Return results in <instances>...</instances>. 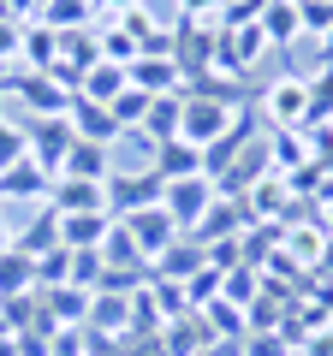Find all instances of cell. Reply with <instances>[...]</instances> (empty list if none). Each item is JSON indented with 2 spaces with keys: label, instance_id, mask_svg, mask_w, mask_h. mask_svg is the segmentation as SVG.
<instances>
[{
  "label": "cell",
  "instance_id": "obj_4",
  "mask_svg": "<svg viewBox=\"0 0 333 356\" xmlns=\"http://www.w3.org/2000/svg\"><path fill=\"white\" fill-rule=\"evenodd\" d=\"M268 54V36H262V24H238V30H220L215 24V72L226 77H244L250 65Z\"/></svg>",
  "mask_w": 333,
  "mask_h": 356
},
{
  "label": "cell",
  "instance_id": "obj_20",
  "mask_svg": "<svg viewBox=\"0 0 333 356\" xmlns=\"http://www.w3.org/2000/svg\"><path fill=\"white\" fill-rule=\"evenodd\" d=\"M185 125V95H161V102H149V113H143V137L149 143H173Z\"/></svg>",
  "mask_w": 333,
  "mask_h": 356
},
{
  "label": "cell",
  "instance_id": "obj_29",
  "mask_svg": "<svg viewBox=\"0 0 333 356\" xmlns=\"http://www.w3.org/2000/svg\"><path fill=\"white\" fill-rule=\"evenodd\" d=\"M95 36H102V60H114V65H137L143 60L137 36H125V24H107V30H95Z\"/></svg>",
  "mask_w": 333,
  "mask_h": 356
},
{
  "label": "cell",
  "instance_id": "obj_40",
  "mask_svg": "<svg viewBox=\"0 0 333 356\" xmlns=\"http://www.w3.org/2000/svg\"><path fill=\"white\" fill-rule=\"evenodd\" d=\"M0 250H13V232H6V220H0Z\"/></svg>",
  "mask_w": 333,
  "mask_h": 356
},
{
  "label": "cell",
  "instance_id": "obj_12",
  "mask_svg": "<svg viewBox=\"0 0 333 356\" xmlns=\"http://www.w3.org/2000/svg\"><path fill=\"white\" fill-rule=\"evenodd\" d=\"M155 178L161 184H173V178H196V172H208V161H203V149L196 143H185V137H173V143H155Z\"/></svg>",
  "mask_w": 333,
  "mask_h": 356
},
{
  "label": "cell",
  "instance_id": "obj_6",
  "mask_svg": "<svg viewBox=\"0 0 333 356\" xmlns=\"http://www.w3.org/2000/svg\"><path fill=\"white\" fill-rule=\"evenodd\" d=\"M161 202V178H155V166H143V172H119L107 178V214H137V208H155Z\"/></svg>",
  "mask_w": 333,
  "mask_h": 356
},
{
  "label": "cell",
  "instance_id": "obj_14",
  "mask_svg": "<svg viewBox=\"0 0 333 356\" xmlns=\"http://www.w3.org/2000/svg\"><path fill=\"white\" fill-rule=\"evenodd\" d=\"M280 238H286V261L292 267H321V250H327L321 220H292V226H280Z\"/></svg>",
  "mask_w": 333,
  "mask_h": 356
},
{
  "label": "cell",
  "instance_id": "obj_13",
  "mask_svg": "<svg viewBox=\"0 0 333 356\" xmlns=\"http://www.w3.org/2000/svg\"><path fill=\"white\" fill-rule=\"evenodd\" d=\"M72 131L84 143H107V149H114L119 143V119H114V107H102V102H84V95H72Z\"/></svg>",
  "mask_w": 333,
  "mask_h": 356
},
{
  "label": "cell",
  "instance_id": "obj_39",
  "mask_svg": "<svg viewBox=\"0 0 333 356\" xmlns=\"http://www.w3.org/2000/svg\"><path fill=\"white\" fill-rule=\"evenodd\" d=\"M321 65H333V36H327V42H321Z\"/></svg>",
  "mask_w": 333,
  "mask_h": 356
},
{
  "label": "cell",
  "instance_id": "obj_2",
  "mask_svg": "<svg viewBox=\"0 0 333 356\" xmlns=\"http://www.w3.org/2000/svg\"><path fill=\"white\" fill-rule=\"evenodd\" d=\"M256 107H262V119H268L274 131H304L309 125V83L304 77H274Z\"/></svg>",
  "mask_w": 333,
  "mask_h": 356
},
{
  "label": "cell",
  "instance_id": "obj_41",
  "mask_svg": "<svg viewBox=\"0 0 333 356\" xmlns=\"http://www.w3.org/2000/svg\"><path fill=\"white\" fill-rule=\"evenodd\" d=\"M0 83H6V65H0Z\"/></svg>",
  "mask_w": 333,
  "mask_h": 356
},
{
  "label": "cell",
  "instance_id": "obj_25",
  "mask_svg": "<svg viewBox=\"0 0 333 356\" xmlns=\"http://www.w3.org/2000/svg\"><path fill=\"white\" fill-rule=\"evenodd\" d=\"M48 184H54V178L42 172L36 161H18V166L0 172V196H42V202H48Z\"/></svg>",
  "mask_w": 333,
  "mask_h": 356
},
{
  "label": "cell",
  "instance_id": "obj_28",
  "mask_svg": "<svg viewBox=\"0 0 333 356\" xmlns=\"http://www.w3.org/2000/svg\"><path fill=\"white\" fill-rule=\"evenodd\" d=\"M149 102H155V95H143V89H119V95H114V102H107V107H114V119H119V131H143V113H149Z\"/></svg>",
  "mask_w": 333,
  "mask_h": 356
},
{
  "label": "cell",
  "instance_id": "obj_30",
  "mask_svg": "<svg viewBox=\"0 0 333 356\" xmlns=\"http://www.w3.org/2000/svg\"><path fill=\"white\" fill-rule=\"evenodd\" d=\"M309 83V125H327L333 119V65H321L316 77H304Z\"/></svg>",
  "mask_w": 333,
  "mask_h": 356
},
{
  "label": "cell",
  "instance_id": "obj_21",
  "mask_svg": "<svg viewBox=\"0 0 333 356\" xmlns=\"http://www.w3.org/2000/svg\"><path fill=\"white\" fill-rule=\"evenodd\" d=\"M36 291V261L24 250H0V303L6 297H30Z\"/></svg>",
  "mask_w": 333,
  "mask_h": 356
},
{
  "label": "cell",
  "instance_id": "obj_32",
  "mask_svg": "<svg viewBox=\"0 0 333 356\" xmlns=\"http://www.w3.org/2000/svg\"><path fill=\"white\" fill-rule=\"evenodd\" d=\"M297 18H304V36H333V0H297Z\"/></svg>",
  "mask_w": 333,
  "mask_h": 356
},
{
  "label": "cell",
  "instance_id": "obj_8",
  "mask_svg": "<svg viewBox=\"0 0 333 356\" xmlns=\"http://www.w3.org/2000/svg\"><path fill=\"white\" fill-rule=\"evenodd\" d=\"M125 232H131V238H137L143 261H155V255H161V250H166V243H173V238H185V232L173 226V214H166L161 202H155V208H137V214H125Z\"/></svg>",
  "mask_w": 333,
  "mask_h": 356
},
{
  "label": "cell",
  "instance_id": "obj_17",
  "mask_svg": "<svg viewBox=\"0 0 333 356\" xmlns=\"http://www.w3.org/2000/svg\"><path fill=\"white\" fill-rule=\"evenodd\" d=\"M90 297L95 291H77V285H54L48 297H42V315H48V327H77V321H90Z\"/></svg>",
  "mask_w": 333,
  "mask_h": 356
},
{
  "label": "cell",
  "instance_id": "obj_19",
  "mask_svg": "<svg viewBox=\"0 0 333 356\" xmlns=\"http://www.w3.org/2000/svg\"><path fill=\"white\" fill-rule=\"evenodd\" d=\"M262 36H268V48H292L297 36H304V18H297V0H268V13L256 18Z\"/></svg>",
  "mask_w": 333,
  "mask_h": 356
},
{
  "label": "cell",
  "instance_id": "obj_33",
  "mask_svg": "<svg viewBox=\"0 0 333 356\" xmlns=\"http://www.w3.org/2000/svg\"><path fill=\"white\" fill-rule=\"evenodd\" d=\"M30 161V143H24V125H13V119H0V172L6 166Z\"/></svg>",
  "mask_w": 333,
  "mask_h": 356
},
{
  "label": "cell",
  "instance_id": "obj_26",
  "mask_svg": "<svg viewBox=\"0 0 333 356\" xmlns=\"http://www.w3.org/2000/svg\"><path fill=\"white\" fill-rule=\"evenodd\" d=\"M95 0H48V6H42V24H48V30H60V36H65V30H90L95 24Z\"/></svg>",
  "mask_w": 333,
  "mask_h": 356
},
{
  "label": "cell",
  "instance_id": "obj_5",
  "mask_svg": "<svg viewBox=\"0 0 333 356\" xmlns=\"http://www.w3.org/2000/svg\"><path fill=\"white\" fill-rule=\"evenodd\" d=\"M238 125V107H226V102H203V95H185V125H179V137L185 143H196V149H215L226 131Z\"/></svg>",
  "mask_w": 333,
  "mask_h": 356
},
{
  "label": "cell",
  "instance_id": "obj_27",
  "mask_svg": "<svg viewBox=\"0 0 333 356\" xmlns=\"http://www.w3.org/2000/svg\"><path fill=\"white\" fill-rule=\"evenodd\" d=\"M102 267H149L137 250V238L125 232V220H114V232L102 238Z\"/></svg>",
  "mask_w": 333,
  "mask_h": 356
},
{
  "label": "cell",
  "instance_id": "obj_11",
  "mask_svg": "<svg viewBox=\"0 0 333 356\" xmlns=\"http://www.w3.org/2000/svg\"><path fill=\"white\" fill-rule=\"evenodd\" d=\"M149 267L161 273L166 285H191V273H203V267H208V250H203L196 238H173V243H166V250L155 255Z\"/></svg>",
  "mask_w": 333,
  "mask_h": 356
},
{
  "label": "cell",
  "instance_id": "obj_15",
  "mask_svg": "<svg viewBox=\"0 0 333 356\" xmlns=\"http://www.w3.org/2000/svg\"><path fill=\"white\" fill-rule=\"evenodd\" d=\"M60 178H95V184H107V178H114V149H107V143H84V137H77L72 149H65Z\"/></svg>",
  "mask_w": 333,
  "mask_h": 356
},
{
  "label": "cell",
  "instance_id": "obj_3",
  "mask_svg": "<svg viewBox=\"0 0 333 356\" xmlns=\"http://www.w3.org/2000/svg\"><path fill=\"white\" fill-rule=\"evenodd\" d=\"M0 89L18 95V102H30L36 119H65V113H72V89H65L60 77H48V72H13Z\"/></svg>",
  "mask_w": 333,
  "mask_h": 356
},
{
  "label": "cell",
  "instance_id": "obj_34",
  "mask_svg": "<svg viewBox=\"0 0 333 356\" xmlns=\"http://www.w3.org/2000/svg\"><path fill=\"white\" fill-rule=\"evenodd\" d=\"M18 48H24V24L0 13V65H6V77L18 72Z\"/></svg>",
  "mask_w": 333,
  "mask_h": 356
},
{
  "label": "cell",
  "instance_id": "obj_9",
  "mask_svg": "<svg viewBox=\"0 0 333 356\" xmlns=\"http://www.w3.org/2000/svg\"><path fill=\"white\" fill-rule=\"evenodd\" d=\"M125 77H131V89L155 95V102H161V95H185V72L166 60V54H143L137 65H125Z\"/></svg>",
  "mask_w": 333,
  "mask_h": 356
},
{
  "label": "cell",
  "instance_id": "obj_38",
  "mask_svg": "<svg viewBox=\"0 0 333 356\" xmlns=\"http://www.w3.org/2000/svg\"><path fill=\"white\" fill-rule=\"evenodd\" d=\"M304 356H333V332H316V339H309V350Z\"/></svg>",
  "mask_w": 333,
  "mask_h": 356
},
{
  "label": "cell",
  "instance_id": "obj_35",
  "mask_svg": "<svg viewBox=\"0 0 333 356\" xmlns=\"http://www.w3.org/2000/svg\"><path fill=\"white\" fill-rule=\"evenodd\" d=\"M268 13V0H226L220 6V30H238V24H256Z\"/></svg>",
  "mask_w": 333,
  "mask_h": 356
},
{
  "label": "cell",
  "instance_id": "obj_1",
  "mask_svg": "<svg viewBox=\"0 0 333 356\" xmlns=\"http://www.w3.org/2000/svg\"><path fill=\"white\" fill-rule=\"evenodd\" d=\"M215 202H220V191H215V178H208V172L161 184V208L173 214V226H179V232H196V226H203V214H208Z\"/></svg>",
  "mask_w": 333,
  "mask_h": 356
},
{
  "label": "cell",
  "instance_id": "obj_37",
  "mask_svg": "<svg viewBox=\"0 0 333 356\" xmlns=\"http://www.w3.org/2000/svg\"><path fill=\"white\" fill-rule=\"evenodd\" d=\"M226 0H179V18H191V24H208V13H220Z\"/></svg>",
  "mask_w": 333,
  "mask_h": 356
},
{
  "label": "cell",
  "instance_id": "obj_7",
  "mask_svg": "<svg viewBox=\"0 0 333 356\" xmlns=\"http://www.w3.org/2000/svg\"><path fill=\"white\" fill-rule=\"evenodd\" d=\"M173 65H179L185 77L215 72V24H191V18H179V30H173Z\"/></svg>",
  "mask_w": 333,
  "mask_h": 356
},
{
  "label": "cell",
  "instance_id": "obj_22",
  "mask_svg": "<svg viewBox=\"0 0 333 356\" xmlns=\"http://www.w3.org/2000/svg\"><path fill=\"white\" fill-rule=\"evenodd\" d=\"M131 83V77H125V65H114V60H95L90 65V72H84V83H77V95H84V102H114V95H119V89H125Z\"/></svg>",
  "mask_w": 333,
  "mask_h": 356
},
{
  "label": "cell",
  "instance_id": "obj_10",
  "mask_svg": "<svg viewBox=\"0 0 333 356\" xmlns=\"http://www.w3.org/2000/svg\"><path fill=\"white\" fill-rule=\"evenodd\" d=\"M48 208L54 214H95V208H107V184H95V178H54Z\"/></svg>",
  "mask_w": 333,
  "mask_h": 356
},
{
  "label": "cell",
  "instance_id": "obj_18",
  "mask_svg": "<svg viewBox=\"0 0 333 356\" xmlns=\"http://www.w3.org/2000/svg\"><path fill=\"white\" fill-rule=\"evenodd\" d=\"M107 232H114L107 208H95V214H60V243L65 250H102Z\"/></svg>",
  "mask_w": 333,
  "mask_h": 356
},
{
  "label": "cell",
  "instance_id": "obj_16",
  "mask_svg": "<svg viewBox=\"0 0 333 356\" xmlns=\"http://www.w3.org/2000/svg\"><path fill=\"white\" fill-rule=\"evenodd\" d=\"M60 60V30H48L42 18L24 24V48H18V72H54Z\"/></svg>",
  "mask_w": 333,
  "mask_h": 356
},
{
  "label": "cell",
  "instance_id": "obj_31",
  "mask_svg": "<svg viewBox=\"0 0 333 356\" xmlns=\"http://www.w3.org/2000/svg\"><path fill=\"white\" fill-rule=\"evenodd\" d=\"M65 285L95 291V285H102V250H72V280H65Z\"/></svg>",
  "mask_w": 333,
  "mask_h": 356
},
{
  "label": "cell",
  "instance_id": "obj_36",
  "mask_svg": "<svg viewBox=\"0 0 333 356\" xmlns=\"http://www.w3.org/2000/svg\"><path fill=\"white\" fill-rule=\"evenodd\" d=\"M286 350H292V344H286V332H256L244 356H286Z\"/></svg>",
  "mask_w": 333,
  "mask_h": 356
},
{
  "label": "cell",
  "instance_id": "obj_24",
  "mask_svg": "<svg viewBox=\"0 0 333 356\" xmlns=\"http://www.w3.org/2000/svg\"><path fill=\"white\" fill-rule=\"evenodd\" d=\"M90 327L102 332V339H119V332L131 327V297H107V291H95V297H90Z\"/></svg>",
  "mask_w": 333,
  "mask_h": 356
},
{
  "label": "cell",
  "instance_id": "obj_23",
  "mask_svg": "<svg viewBox=\"0 0 333 356\" xmlns=\"http://www.w3.org/2000/svg\"><path fill=\"white\" fill-rule=\"evenodd\" d=\"M13 250H24L30 261L48 255V250H60V214H54V208H36V220L24 226V238H13Z\"/></svg>",
  "mask_w": 333,
  "mask_h": 356
}]
</instances>
